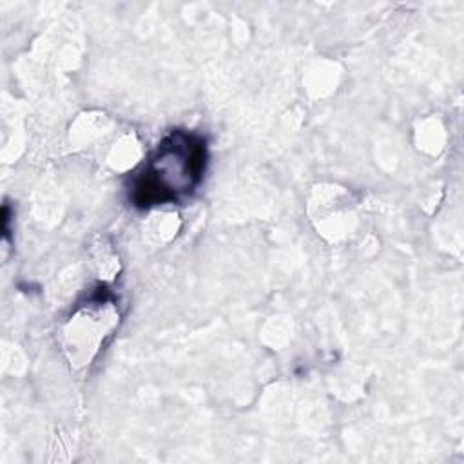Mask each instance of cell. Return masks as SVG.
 Instances as JSON below:
<instances>
[{
	"label": "cell",
	"mask_w": 464,
	"mask_h": 464,
	"mask_svg": "<svg viewBox=\"0 0 464 464\" xmlns=\"http://www.w3.org/2000/svg\"><path fill=\"white\" fill-rule=\"evenodd\" d=\"M205 141L190 132L174 130L158 147L136 183V203L172 201L190 192L205 170Z\"/></svg>",
	"instance_id": "cell-1"
}]
</instances>
